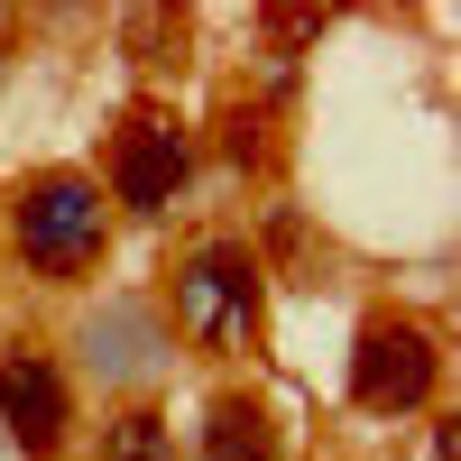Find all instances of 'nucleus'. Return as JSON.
<instances>
[{"mask_svg":"<svg viewBox=\"0 0 461 461\" xmlns=\"http://www.w3.org/2000/svg\"><path fill=\"white\" fill-rule=\"evenodd\" d=\"M203 461H277V415L240 388H221L203 406Z\"/></svg>","mask_w":461,"mask_h":461,"instance_id":"0eeeda50","label":"nucleus"},{"mask_svg":"<svg viewBox=\"0 0 461 461\" xmlns=\"http://www.w3.org/2000/svg\"><path fill=\"white\" fill-rule=\"evenodd\" d=\"M10 240H19V258L37 267V277H56V286H74L84 267H102V249H111V194H102V176H84V167L28 176L10 194Z\"/></svg>","mask_w":461,"mask_h":461,"instance_id":"f257e3e1","label":"nucleus"},{"mask_svg":"<svg viewBox=\"0 0 461 461\" xmlns=\"http://www.w3.org/2000/svg\"><path fill=\"white\" fill-rule=\"evenodd\" d=\"M167 304H176L167 332H185L194 351H240V341H258L267 314V267L249 240H194L167 277Z\"/></svg>","mask_w":461,"mask_h":461,"instance_id":"f03ea898","label":"nucleus"},{"mask_svg":"<svg viewBox=\"0 0 461 461\" xmlns=\"http://www.w3.org/2000/svg\"><path fill=\"white\" fill-rule=\"evenodd\" d=\"M0 425H10V443L28 461H56L74 443V378L47 351H28V341L0 351Z\"/></svg>","mask_w":461,"mask_h":461,"instance_id":"423d86ee","label":"nucleus"},{"mask_svg":"<svg viewBox=\"0 0 461 461\" xmlns=\"http://www.w3.org/2000/svg\"><path fill=\"white\" fill-rule=\"evenodd\" d=\"M258 28L277 37V47H295V37H323V10H267Z\"/></svg>","mask_w":461,"mask_h":461,"instance_id":"9d476101","label":"nucleus"},{"mask_svg":"<svg viewBox=\"0 0 461 461\" xmlns=\"http://www.w3.org/2000/svg\"><path fill=\"white\" fill-rule=\"evenodd\" d=\"M93 461H176V425H167L158 406H121L102 425V452Z\"/></svg>","mask_w":461,"mask_h":461,"instance_id":"6e6552de","label":"nucleus"},{"mask_svg":"<svg viewBox=\"0 0 461 461\" xmlns=\"http://www.w3.org/2000/svg\"><path fill=\"white\" fill-rule=\"evenodd\" d=\"M74 360H84V378H102V388H158L167 360H176V332L148 295H102L84 304V323H74Z\"/></svg>","mask_w":461,"mask_h":461,"instance_id":"20e7f679","label":"nucleus"},{"mask_svg":"<svg viewBox=\"0 0 461 461\" xmlns=\"http://www.w3.org/2000/svg\"><path fill=\"white\" fill-rule=\"evenodd\" d=\"M185 176H194V139H185L176 111H130L121 139H111V176H102V194L111 203H130V212H176L185 194Z\"/></svg>","mask_w":461,"mask_h":461,"instance_id":"39448f33","label":"nucleus"},{"mask_svg":"<svg viewBox=\"0 0 461 461\" xmlns=\"http://www.w3.org/2000/svg\"><path fill=\"white\" fill-rule=\"evenodd\" d=\"M434 388H443V341L425 323H406V314L360 323V341H351V406L360 415H415Z\"/></svg>","mask_w":461,"mask_h":461,"instance_id":"7ed1b4c3","label":"nucleus"},{"mask_svg":"<svg viewBox=\"0 0 461 461\" xmlns=\"http://www.w3.org/2000/svg\"><path fill=\"white\" fill-rule=\"evenodd\" d=\"M221 130H230L221 148H230V158H240V167H249V158H267V139H258L267 121H258V111H230V121H221Z\"/></svg>","mask_w":461,"mask_h":461,"instance_id":"1a4fd4ad","label":"nucleus"}]
</instances>
